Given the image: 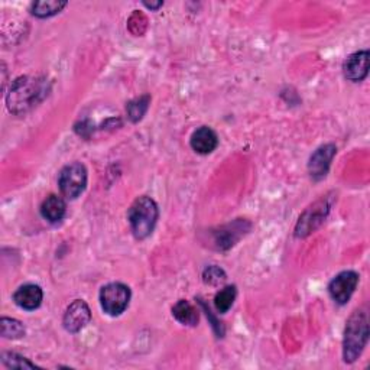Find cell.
<instances>
[{"instance_id": "3957f363", "label": "cell", "mask_w": 370, "mask_h": 370, "mask_svg": "<svg viewBox=\"0 0 370 370\" xmlns=\"http://www.w3.org/2000/svg\"><path fill=\"white\" fill-rule=\"evenodd\" d=\"M159 210L151 197L142 195L133 201L127 212V220L133 236L138 241L149 238L158 221Z\"/></svg>"}, {"instance_id": "7c38bea8", "label": "cell", "mask_w": 370, "mask_h": 370, "mask_svg": "<svg viewBox=\"0 0 370 370\" xmlns=\"http://www.w3.org/2000/svg\"><path fill=\"white\" fill-rule=\"evenodd\" d=\"M65 213H67V206H65V201L61 197L50 195L44 200V203L41 206V214L50 223L61 221Z\"/></svg>"}, {"instance_id": "7a4b0ae2", "label": "cell", "mask_w": 370, "mask_h": 370, "mask_svg": "<svg viewBox=\"0 0 370 370\" xmlns=\"http://www.w3.org/2000/svg\"><path fill=\"white\" fill-rule=\"evenodd\" d=\"M369 340V316L366 310L354 311L347 320L343 340V359L354 363L364 350Z\"/></svg>"}, {"instance_id": "6da1fadb", "label": "cell", "mask_w": 370, "mask_h": 370, "mask_svg": "<svg viewBox=\"0 0 370 370\" xmlns=\"http://www.w3.org/2000/svg\"><path fill=\"white\" fill-rule=\"evenodd\" d=\"M48 94L47 80L42 77H19L11 86L6 103L12 113L22 115L37 106Z\"/></svg>"}, {"instance_id": "4fadbf2b", "label": "cell", "mask_w": 370, "mask_h": 370, "mask_svg": "<svg viewBox=\"0 0 370 370\" xmlns=\"http://www.w3.org/2000/svg\"><path fill=\"white\" fill-rule=\"evenodd\" d=\"M173 316H174L175 320L180 321L181 324H184V325H191V327L197 325V324H198V320H200V317H198V310H197L192 304H190V302L185 301V299L178 301L177 304L173 307Z\"/></svg>"}, {"instance_id": "30bf717a", "label": "cell", "mask_w": 370, "mask_h": 370, "mask_svg": "<svg viewBox=\"0 0 370 370\" xmlns=\"http://www.w3.org/2000/svg\"><path fill=\"white\" fill-rule=\"evenodd\" d=\"M44 299V292L41 287L35 284H26L18 288V291L13 294V301L18 307L26 311H33L40 308Z\"/></svg>"}, {"instance_id": "e0dca14e", "label": "cell", "mask_w": 370, "mask_h": 370, "mask_svg": "<svg viewBox=\"0 0 370 370\" xmlns=\"http://www.w3.org/2000/svg\"><path fill=\"white\" fill-rule=\"evenodd\" d=\"M149 96H142L137 100H132V102L127 105L126 110H127V116L132 122H138L144 117V115L148 110L149 106Z\"/></svg>"}, {"instance_id": "5bb4252c", "label": "cell", "mask_w": 370, "mask_h": 370, "mask_svg": "<svg viewBox=\"0 0 370 370\" xmlns=\"http://www.w3.org/2000/svg\"><path fill=\"white\" fill-rule=\"evenodd\" d=\"M65 6L67 2H61V0H42V2L32 4L30 11L37 18H50L59 13Z\"/></svg>"}, {"instance_id": "2e32d148", "label": "cell", "mask_w": 370, "mask_h": 370, "mask_svg": "<svg viewBox=\"0 0 370 370\" xmlns=\"http://www.w3.org/2000/svg\"><path fill=\"white\" fill-rule=\"evenodd\" d=\"M0 333H2V335L5 339H12V340H16V339H21L25 335V327L21 321L15 320V318H8V317H4L2 320H0Z\"/></svg>"}, {"instance_id": "8992f818", "label": "cell", "mask_w": 370, "mask_h": 370, "mask_svg": "<svg viewBox=\"0 0 370 370\" xmlns=\"http://www.w3.org/2000/svg\"><path fill=\"white\" fill-rule=\"evenodd\" d=\"M357 284L359 275L354 271H345L331 279L328 285V292L339 306H345L354 294Z\"/></svg>"}, {"instance_id": "52a82bcc", "label": "cell", "mask_w": 370, "mask_h": 370, "mask_svg": "<svg viewBox=\"0 0 370 370\" xmlns=\"http://www.w3.org/2000/svg\"><path fill=\"white\" fill-rule=\"evenodd\" d=\"M91 320V311L88 306L81 299H76L73 304L67 308L62 324L64 328L70 333H79L81 331Z\"/></svg>"}, {"instance_id": "9a60e30c", "label": "cell", "mask_w": 370, "mask_h": 370, "mask_svg": "<svg viewBox=\"0 0 370 370\" xmlns=\"http://www.w3.org/2000/svg\"><path fill=\"white\" fill-rule=\"evenodd\" d=\"M236 294H238L236 287H231V285L220 289L214 296V307L217 313L220 314L227 313L231 308L234 299H236Z\"/></svg>"}, {"instance_id": "8fae6325", "label": "cell", "mask_w": 370, "mask_h": 370, "mask_svg": "<svg viewBox=\"0 0 370 370\" xmlns=\"http://www.w3.org/2000/svg\"><path fill=\"white\" fill-rule=\"evenodd\" d=\"M190 145L191 148L200 154V155H209L212 154L217 145H219V138H217V133L209 127V126H201L198 127L192 134H191V139H190Z\"/></svg>"}, {"instance_id": "5b68a950", "label": "cell", "mask_w": 370, "mask_h": 370, "mask_svg": "<svg viewBox=\"0 0 370 370\" xmlns=\"http://www.w3.org/2000/svg\"><path fill=\"white\" fill-rule=\"evenodd\" d=\"M130 288L120 282H113L100 291V304L106 314L117 317L126 311L130 302Z\"/></svg>"}, {"instance_id": "ac0fdd59", "label": "cell", "mask_w": 370, "mask_h": 370, "mask_svg": "<svg viewBox=\"0 0 370 370\" xmlns=\"http://www.w3.org/2000/svg\"><path fill=\"white\" fill-rule=\"evenodd\" d=\"M2 362L9 367V369H25V367H29V369H33V367H37L35 363H32L29 362L28 359L16 354V353H4L2 356Z\"/></svg>"}, {"instance_id": "d6986e66", "label": "cell", "mask_w": 370, "mask_h": 370, "mask_svg": "<svg viewBox=\"0 0 370 370\" xmlns=\"http://www.w3.org/2000/svg\"><path fill=\"white\" fill-rule=\"evenodd\" d=\"M203 278H204V282L209 284V285H220L226 281V274L221 267L219 266H209L204 274H203Z\"/></svg>"}, {"instance_id": "ba28073f", "label": "cell", "mask_w": 370, "mask_h": 370, "mask_svg": "<svg viewBox=\"0 0 370 370\" xmlns=\"http://www.w3.org/2000/svg\"><path fill=\"white\" fill-rule=\"evenodd\" d=\"M369 73V51H359L352 54L343 64V74L349 81L359 83L367 77Z\"/></svg>"}, {"instance_id": "9c48e42d", "label": "cell", "mask_w": 370, "mask_h": 370, "mask_svg": "<svg viewBox=\"0 0 370 370\" xmlns=\"http://www.w3.org/2000/svg\"><path fill=\"white\" fill-rule=\"evenodd\" d=\"M335 152H337V148H335L334 145H325L313 154V156L310 158V163H308V171H310L311 178L318 181L327 175Z\"/></svg>"}, {"instance_id": "277c9868", "label": "cell", "mask_w": 370, "mask_h": 370, "mask_svg": "<svg viewBox=\"0 0 370 370\" xmlns=\"http://www.w3.org/2000/svg\"><path fill=\"white\" fill-rule=\"evenodd\" d=\"M58 185L64 197L70 200H76L77 197H80L87 187L86 166L80 162L64 166L58 177Z\"/></svg>"}, {"instance_id": "ffe728a7", "label": "cell", "mask_w": 370, "mask_h": 370, "mask_svg": "<svg viewBox=\"0 0 370 370\" xmlns=\"http://www.w3.org/2000/svg\"><path fill=\"white\" fill-rule=\"evenodd\" d=\"M146 8H149V9H158V8H161L162 6V2H156V4H149V2H145L144 4Z\"/></svg>"}]
</instances>
